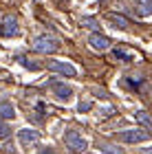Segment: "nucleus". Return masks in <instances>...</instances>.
<instances>
[{"label":"nucleus","mask_w":152,"mask_h":154,"mask_svg":"<svg viewBox=\"0 0 152 154\" xmlns=\"http://www.w3.org/2000/svg\"><path fill=\"white\" fill-rule=\"evenodd\" d=\"M99 150H101L104 154H123L121 148H117V145H110V143H101Z\"/></svg>","instance_id":"obj_13"},{"label":"nucleus","mask_w":152,"mask_h":154,"mask_svg":"<svg viewBox=\"0 0 152 154\" xmlns=\"http://www.w3.org/2000/svg\"><path fill=\"white\" fill-rule=\"evenodd\" d=\"M51 88H53V93H55V97L57 99H62V101H68L71 99V95H73V90H71V86H64V84H51Z\"/></svg>","instance_id":"obj_8"},{"label":"nucleus","mask_w":152,"mask_h":154,"mask_svg":"<svg viewBox=\"0 0 152 154\" xmlns=\"http://www.w3.org/2000/svg\"><path fill=\"white\" fill-rule=\"evenodd\" d=\"M113 55L117 60H123V62H132L135 60V53H130V51H126V48H121V46H117L113 51Z\"/></svg>","instance_id":"obj_11"},{"label":"nucleus","mask_w":152,"mask_h":154,"mask_svg":"<svg viewBox=\"0 0 152 154\" xmlns=\"http://www.w3.org/2000/svg\"><path fill=\"white\" fill-rule=\"evenodd\" d=\"M137 13L139 16H148V13H152V7L150 5H137Z\"/></svg>","instance_id":"obj_16"},{"label":"nucleus","mask_w":152,"mask_h":154,"mask_svg":"<svg viewBox=\"0 0 152 154\" xmlns=\"http://www.w3.org/2000/svg\"><path fill=\"white\" fill-rule=\"evenodd\" d=\"M148 5H150V7H152V0H148Z\"/></svg>","instance_id":"obj_21"},{"label":"nucleus","mask_w":152,"mask_h":154,"mask_svg":"<svg viewBox=\"0 0 152 154\" xmlns=\"http://www.w3.org/2000/svg\"><path fill=\"white\" fill-rule=\"evenodd\" d=\"M0 117L2 119H13L16 117V108L9 101H0Z\"/></svg>","instance_id":"obj_9"},{"label":"nucleus","mask_w":152,"mask_h":154,"mask_svg":"<svg viewBox=\"0 0 152 154\" xmlns=\"http://www.w3.org/2000/svg\"><path fill=\"white\" fill-rule=\"evenodd\" d=\"M91 108H93V103H91V101H79V106H77L79 112H86V110H91Z\"/></svg>","instance_id":"obj_18"},{"label":"nucleus","mask_w":152,"mask_h":154,"mask_svg":"<svg viewBox=\"0 0 152 154\" xmlns=\"http://www.w3.org/2000/svg\"><path fill=\"white\" fill-rule=\"evenodd\" d=\"M9 134H11V128L7 123H0V139H7Z\"/></svg>","instance_id":"obj_17"},{"label":"nucleus","mask_w":152,"mask_h":154,"mask_svg":"<svg viewBox=\"0 0 152 154\" xmlns=\"http://www.w3.org/2000/svg\"><path fill=\"white\" fill-rule=\"evenodd\" d=\"M18 139H20V143H22V145H29V143H36L38 139H40V132L26 128V130H20L18 132Z\"/></svg>","instance_id":"obj_7"},{"label":"nucleus","mask_w":152,"mask_h":154,"mask_svg":"<svg viewBox=\"0 0 152 154\" xmlns=\"http://www.w3.org/2000/svg\"><path fill=\"white\" fill-rule=\"evenodd\" d=\"M108 20L110 22H115V26H119V29H128V18H123V16H117V13H108Z\"/></svg>","instance_id":"obj_12"},{"label":"nucleus","mask_w":152,"mask_h":154,"mask_svg":"<svg viewBox=\"0 0 152 154\" xmlns=\"http://www.w3.org/2000/svg\"><path fill=\"white\" fill-rule=\"evenodd\" d=\"M0 75H2V71H0Z\"/></svg>","instance_id":"obj_22"},{"label":"nucleus","mask_w":152,"mask_h":154,"mask_svg":"<svg viewBox=\"0 0 152 154\" xmlns=\"http://www.w3.org/2000/svg\"><path fill=\"white\" fill-rule=\"evenodd\" d=\"M88 44H91L95 51H106V48H110V40L106 35H101V33H93V35L88 38Z\"/></svg>","instance_id":"obj_6"},{"label":"nucleus","mask_w":152,"mask_h":154,"mask_svg":"<svg viewBox=\"0 0 152 154\" xmlns=\"http://www.w3.org/2000/svg\"><path fill=\"white\" fill-rule=\"evenodd\" d=\"M64 143H66V148L71 150V152H84L86 150V139L79 134V132H75V130H68L66 134H64Z\"/></svg>","instance_id":"obj_2"},{"label":"nucleus","mask_w":152,"mask_h":154,"mask_svg":"<svg viewBox=\"0 0 152 154\" xmlns=\"http://www.w3.org/2000/svg\"><path fill=\"white\" fill-rule=\"evenodd\" d=\"M18 62H20V64H22V66H26V68H31V71H38V64H36V62H29V60H26V57H18Z\"/></svg>","instance_id":"obj_15"},{"label":"nucleus","mask_w":152,"mask_h":154,"mask_svg":"<svg viewBox=\"0 0 152 154\" xmlns=\"http://www.w3.org/2000/svg\"><path fill=\"white\" fill-rule=\"evenodd\" d=\"M135 119H137V123H141V125H146L148 130H152V119L148 117L146 110H137V112H135Z\"/></svg>","instance_id":"obj_10"},{"label":"nucleus","mask_w":152,"mask_h":154,"mask_svg":"<svg viewBox=\"0 0 152 154\" xmlns=\"http://www.w3.org/2000/svg\"><path fill=\"white\" fill-rule=\"evenodd\" d=\"M143 154H152V148H143Z\"/></svg>","instance_id":"obj_20"},{"label":"nucleus","mask_w":152,"mask_h":154,"mask_svg":"<svg viewBox=\"0 0 152 154\" xmlns=\"http://www.w3.org/2000/svg\"><path fill=\"white\" fill-rule=\"evenodd\" d=\"M150 132L148 130H141V128H135V130H121L117 139L123 143H143V141H150Z\"/></svg>","instance_id":"obj_1"},{"label":"nucleus","mask_w":152,"mask_h":154,"mask_svg":"<svg viewBox=\"0 0 152 154\" xmlns=\"http://www.w3.org/2000/svg\"><path fill=\"white\" fill-rule=\"evenodd\" d=\"M40 154H55V152H53L51 148H46V150H42V152H40Z\"/></svg>","instance_id":"obj_19"},{"label":"nucleus","mask_w":152,"mask_h":154,"mask_svg":"<svg viewBox=\"0 0 152 154\" xmlns=\"http://www.w3.org/2000/svg\"><path fill=\"white\" fill-rule=\"evenodd\" d=\"M82 26H86V29H99V24H97V20L95 18H82Z\"/></svg>","instance_id":"obj_14"},{"label":"nucleus","mask_w":152,"mask_h":154,"mask_svg":"<svg viewBox=\"0 0 152 154\" xmlns=\"http://www.w3.org/2000/svg\"><path fill=\"white\" fill-rule=\"evenodd\" d=\"M33 48H36L38 53H55L60 48V42L55 38H51V35H40L33 42Z\"/></svg>","instance_id":"obj_3"},{"label":"nucleus","mask_w":152,"mask_h":154,"mask_svg":"<svg viewBox=\"0 0 152 154\" xmlns=\"http://www.w3.org/2000/svg\"><path fill=\"white\" fill-rule=\"evenodd\" d=\"M0 33H2L5 38H9V35H18V18H16V16H7V18L2 20Z\"/></svg>","instance_id":"obj_5"},{"label":"nucleus","mask_w":152,"mask_h":154,"mask_svg":"<svg viewBox=\"0 0 152 154\" xmlns=\"http://www.w3.org/2000/svg\"><path fill=\"white\" fill-rule=\"evenodd\" d=\"M46 68L53 71V73H62L66 77H75V75H77V71H75L73 64H68V62H60V60H49V62H46Z\"/></svg>","instance_id":"obj_4"}]
</instances>
